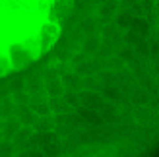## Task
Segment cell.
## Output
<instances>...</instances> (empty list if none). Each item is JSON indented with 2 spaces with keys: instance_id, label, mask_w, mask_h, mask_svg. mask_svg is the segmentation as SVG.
<instances>
[{
  "instance_id": "1",
  "label": "cell",
  "mask_w": 159,
  "mask_h": 157,
  "mask_svg": "<svg viewBox=\"0 0 159 157\" xmlns=\"http://www.w3.org/2000/svg\"><path fill=\"white\" fill-rule=\"evenodd\" d=\"M74 0H0V78L37 64L60 39Z\"/></svg>"
}]
</instances>
